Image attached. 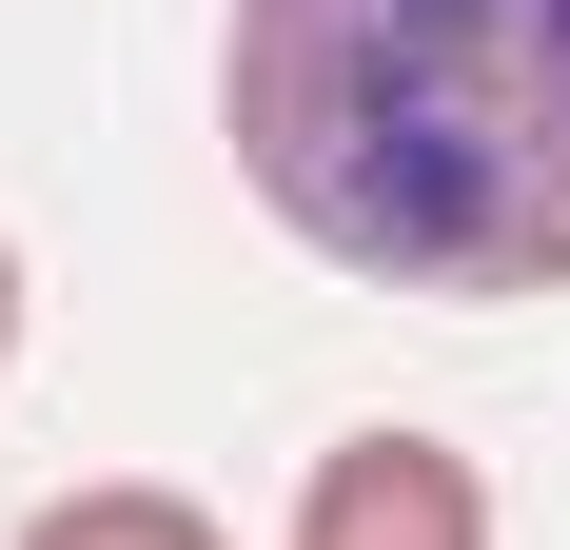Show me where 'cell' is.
<instances>
[{"mask_svg":"<svg viewBox=\"0 0 570 550\" xmlns=\"http://www.w3.org/2000/svg\"><path fill=\"white\" fill-rule=\"evenodd\" d=\"M217 138L374 295H570V0H236Z\"/></svg>","mask_w":570,"mask_h":550,"instance_id":"1","label":"cell"},{"mask_svg":"<svg viewBox=\"0 0 570 550\" xmlns=\"http://www.w3.org/2000/svg\"><path fill=\"white\" fill-rule=\"evenodd\" d=\"M295 550H492V472H472L453 433H335L315 472H295Z\"/></svg>","mask_w":570,"mask_h":550,"instance_id":"2","label":"cell"},{"mask_svg":"<svg viewBox=\"0 0 570 550\" xmlns=\"http://www.w3.org/2000/svg\"><path fill=\"white\" fill-rule=\"evenodd\" d=\"M20 550H236L197 492H158V472H79V492L20 511Z\"/></svg>","mask_w":570,"mask_h":550,"instance_id":"3","label":"cell"},{"mask_svg":"<svg viewBox=\"0 0 570 550\" xmlns=\"http://www.w3.org/2000/svg\"><path fill=\"white\" fill-rule=\"evenodd\" d=\"M0 374H20V236H0Z\"/></svg>","mask_w":570,"mask_h":550,"instance_id":"4","label":"cell"}]
</instances>
